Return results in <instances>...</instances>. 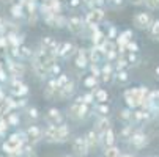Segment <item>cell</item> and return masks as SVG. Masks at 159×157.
<instances>
[{
    "mask_svg": "<svg viewBox=\"0 0 159 157\" xmlns=\"http://www.w3.org/2000/svg\"><path fill=\"white\" fill-rule=\"evenodd\" d=\"M66 28L71 35L74 36H80L84 35V30H85V22H84V17L80 16H70L66 19Z\"/></svg>",
    "mask_w": 159,
    "mask_h": 157,
    "instance_id": "obj_7",
    "label": "cell"
},
{
    "mask_svg": "<svg viewBox=\"0 0 159 157\" xmlns=\"http://www.w3.org/2000/svg\"><path fill=\"white\" fill-rule=\"evenodd\" d=\"M132 7H143V0H128Z\"/></svg>",
    "mask_w": 159,
    "mask_h": 157,
    "instance_id": "obj_50",
    "label": "cell"
},
{
    "mask_svg": "<svg viewBox=\"0 0 159 157\" xmlns=\"http://www.w3.org/2000/svg\"><path fill=\"white\" fill-rule=\"evenodd\" d=\"M153 113H150V111L143 110V108H135L132 110V124L134 126H142V124H147L153 120Z\"/></svg>",
    "mask_w": 159,
    "mask_h": 157,
    "instance_id": "obj_13",
    "label": "cell"
},
{
    "mask_svg": "<svg viewBox=\"0 0 159 157\" xmlns=\"http://www.w3.org/2000/svg\"><path fill=\"white\" fill-rule=\"evenodd\" d=\"M10 94L13 98H27L29 94V86L24 83L22 79H11L10 80Z\"/></svg>",
    "mask_w": 159,
    "mask_h": 157,
    "instance_id": "obj_8",
    "label": "cell"
},
{
    "mask_svg": "<svg viewBox=\"0 0 159 157\" xmlns=\"http://www.w3.org/2000/svg\"><path fill=\"white\" fill-rule=\"evenodd\" d=\"M77 85L73 79H70L66 85H63L61 88H58V101H70L74 94H76Z\"/></svg>",
    "mask_w": 159,
    "mask_h": 157,
    "instance_id": "obj_16",
    "label": "cell"
},
{
    "mask_svg": "<svg viewBox=\"0 0 159 157\" xmlns=\"http://www.w3.org/2000/svg\"><path fill=\"white\" fill-rule=\"evenodd\" d=\"M17 50H19V60H20V61H30L32 57H33V52H35V50H32V49L27 46L25 42L20 44V46L17 47Z\"/></svg>",
    "mask_w": 159,
    "mask_h": 157,
    "instance_id": "obj_30",
    "label": "cell"
},
{
    "mask_svg": "<svg viewBox=\"0 0 159 157\" xmlns=\"http://www.w3.org/2000/svg\"><path fill=\"white\" fill-rule=\"evenodd\" d=\"M121 157H135V155L131 154V152H126V154H121Z\"/></svg>",
    "mask_w": 159,
    "mask_h": 157,
    "instance_id": "obj_53",
    "label": "cell"
},
{
    "mask_svg": "<svg viewBox=\"0 0 159 157\" xmlns=\"http://www.w3.org/2000/svg\"><path fill=\"white\" fill-rule=\"evenodd\" d=\"M30 66H32V72L38 77V79H41V80H48L49 79V74H48V71L43 68V66L36 61V60H30Z\"/></svg>",
    "mask_w": 159,
    "mask_h": 157,
    "instance_id": "obj_26",
    "label": "cell"
},
{
    "mask_svg": "<svg viewBox=\"0 0 159 157\" xmlns=\"http://www.w3.org/2000/svg\"><path fill=\"white\" fill-rule=\"evenodd\" d=\"M118 120L123 123V124H132V110L125 107L118 111Z\"/></svg>",
    "mask_w": 159,
    "mask_h": 157,
    "instance_id": "obj_34",
    "label": "cell"
},
{
    "mask_svg": "<svg viewBox=\"0 0 159 157\" xmlns=\"http://www.w3.org/2000/svg\"><path fill=\"white\" fill-rule=\"evenodd\" d=\"M88 69H90V74L99 79V76H101V64H98V63H90V64H88Z\"/></svg>",
    "mask_w": 159,
    "mask_h": 157,
    "instance_id": "obj_44",
    "label": "cell"
},
{
    "mask_svg": "<svg viewBox=\"0 0 159 157\" xmlns=\"http://www.w3.org/2000/svg\"><path fill=\"white\" fill-rule=\"evenodd\" d=\"M87 50H88V60H90V63H98L99 64V63L104 61L106 54H104V50H102L101 46H92V47H88Z\"/></svg>",
    "mask_w": 159,
    "mask_h": 157,
    "instance_id": "obj_21",
    "label": "cell"
},
{
    "mask_svg": "<svg viewBox=\"0 0 159 157\" xmlns=\"http://www.w3.org/2000/svg\"><path fill=\"white\" fill-rule=\"evenodd\" d=\"M5 120H7V123H8L10 127H17V126H20V116H19L17 111H14V110L5 115Z\"/></svg>",
    "mask_w": 159,
    "mask_h": 157,
    "instance_id": "obj_35",
    "label": "cell"
},
{
    "mask_svg": "<svg viewBox=\"0 0 159 157\" xmlns=\"http://www.w3.org/2000/svg\"><path fill=\"white\" fill-rule=\"evenodd\" d=\"M148 143H150V137H148V133H147L145 130L139 129V127L134 130V133L131 135V138L128 140V145H129L132 149H135V151H140V149L147 148V146H148Z\"/></svg>",
    "mask_w": 159,
    "mask_h": 157,
    "instance_id": "obj_3",
    "label": "cell"
},
{
    "mask_svg": "<svg viewBox=\"0 0 159 157\" xmlns=\"http://www.w3.org/2000/svg\"><path fill=\"white\" fill-rule=\"evenodd\" d=\"M137 129V126H134V124H123V127L120 129V133H118V137L121 142H126L131 138V135L134 133V130Z\"/></svg>",
    "mask_w": 159,
    "mask_h": 157,
    "instance_id": "obj_29",
    "label": "cell"
},
{
    "mask_svg": "<svg viewBox=\"0 0 159 157\" xmlns=\"http://www.w3.org/2000/svg\"><path fill=\"white\" fill-rule=\"evenodd\" d=\"M153 14L148 13V11H137L134 16H132V24L137 30H142V32H147L150 28V25L153 24Z\"/></svg>",
    "mask_w": 159,
    "mask_h": 157,
    "instance_id": "obj_4",
    "label": "cell"
},
{
    "mask_svg": "<svg viewBox=\"0 0 159 157\" xmlns=\"http://www.w3.org/2000/svg\"><path fill=\"white\" fill-rule=\"evenodd\" d=\"M71 148H73V152H74L77 157H84V155H88V154H90V148H88L87 140H85L84 135L76 137V138L73 140Z\"/></svg>",
    "mask_w": 159,
    "mask_h": 157,
    "instance_id": "obj_14",
    "label": "cell"
},
{
    "mask_svg": "<svg viewBox=\"0 0 159 157\" xmlns=\"http://www.w3.org/2000/svg\"><path fill=\"white\" fill-rule=\"evenodd\" d=\"M77 47L76 44L70 42V41H63L58 42V47H57V60H70L74 57Z\"/></svg>",
    "mask_w": 159,
    "mask_h": 157,
    "instance_id": "obj_9",
    "label": "cell"
},
{
    "mask_svg": "<svg viewBox=\"0 0 159 157\" xmlns=\"http://www.w3.org/2000/svg\"><path fill=\"white\" fill-rule=\"evenodd\" d=\"M84 137H85V140H87V145H88V148H90V152H92V149L99 148V133H98V132H95V130L92 129V130H88Z\"/></svg>",
    "mask_w": 159,
    "mask_h": 157,
    "instance_id": "obj_25",
    "label": "cell"
},
{
    "mask_svg": "<svg viewBox=\"0 0 159 157\" xmlns=\"http://www.w3.org/2000/svg\"><path fill=\"white\" fill-rule=\"evenodd\" d=\"M63 157H73V155H70V154H66V155H63Z\"/></svg>",
    "mask_w": 159,
    "mask_h": 157,
    "instance_id": "obj_55",
    "label": "cell"
},
{
    "mask_svg": "<svg viewBox=\"0 0 159 157\" xmlns=\"http://www.w3.org/2000/svg\"><path fill=\"white\" fill-rule=\"evenodd\" d=\"M93 96H95V102H99V104H104L109 101V93H107V89L104 88H96L95 91H93Z\"/></svg>",
    "mask_w": 159,
    "mask_h": 157,
    "instance_id": "obj_36",
    "label": "cell"
},
{
    "mask_svg": "<svg viewBox=\"0 0 159 157\" xmlns=\"http://www.w3.org/2000/svg\"><path fill=\"white\" fill-rule=\"evenodd\" d=\"M90 115H92V107L84 102L73 101L68 107V118L73 121H85Z\"/></svg>",
    "mask_w": 159,
    "mask_h": 157,
    "instance_id": "obj_2",
    "label": "cell"
},
{
    "mask_svg": "<svg viewBox=\"0 0 159 157\" xmlns=\"http://www.w3.org/2000/svg\"><path fill=\"white\" fill-rule=\"evenodd\" d=\"M44 99H48V101H55L58 99V86H57V82L54 77H49L46 80V85H44Z\"/></svg>",
    "mask_w": 159,
    "mask_h": 157,
    "instance_id": "obj_17",
    "label": "cell"
},
{
    "mask_svg": "<svg viewBox=\"0 0 159 157\" xmlns=\"http://www.w3.org/2000/svg\"><path fill=\"white\" fill-rule=\"evenodd\" d=\"M121 55H123V58L126 60V63H128L129 68H134V66H137V64L140 63V55H139V54L125 52V54H121Z\"/></svg>",
    "mask_w": 159,
    "mask_h": 157,
    "instance_id": "obj_33",
    "label": "cell"
},
{
    "mask_svg": "<svg viewBox=\"0 0 159 157\" xmlns=\"http://www.w3.org/2000/svg\"><path fill=\"white\" fill-rule=\"evenodd\" d=\"M143 5L150 11H156V10H159V0H143Z\"/></svg>",
    "mask_w": 159,
    "mask_h": 157,
    "instance_id": "obj_45",
    "label": "cell"
},
{
    "mask_svg": "<svg viewBox=\"0 0 159 157\" xmlns=\"http://www.w3.org/2000/svg\"><path fill=\"white\" fill-rule=\"evenodd\" d=\"M99 79L98 77H95V76H92V74H88V76H85L84 77V80H82V85H84V88H87L88 91H95L96 88H99Z\"/></svg>",
    "mask_w": 159,
    "mask_h": 157,
    "instance_id": "obj_27",
    "label": "cell"
},
{
    "mask_svg": "<svg viewBox=\"0 0 159 157\" xmlns=\"http://www.w3.org/2000/svg\"><path fill=\"white\" fill-rule=\"evenodd\" d=\"M115 142H117V133H115V130H113V127L102 132V133H99V146L101 148L113 146Z\"/></svg>",
    "mask_w": 159,
    "mask_h": 157,
    "instance_id": "obj_19",
    "label": "cell"
},
{
    "mask_svg": "<svg viewBox=\"0 0 159 157\" xmlns=\"http://www.w3.org/2000/svg\"><path fill=\"white\" fill-rule=\"evenodd\" d=\"M7 157H17V155H14V154H7Z\"/></svg>",
    "mask_w": 159,
    "mask_h": 157,
    "instance_id": "obj_54",
    "label": "cell"
},
{
    "mask_svg": "<svg viewBox=\"0 0 159 157\" xmlns=\"http://www.w3.org/2000/svg\"><path fill=\"white\" fill-rule=\"evenodd\" d=\"M147 32H148V36H150L153 41L159 42V19H154V20H153V24L150 25V28H148Z\"/></svg>",
    "mask_w": 159,
    "mask_h": 157,
    "instance_id": "obj_38",
    "label": "cell"
},
{
    "mask_svg": "<svg viewBox=\"0 0 159 157\" xmlns=\"http://www.w3.org/2000/svg\"><path fill=\"white\" fill-rule=\"evenodd\" d=\"M151 89L145 85L140 86H132V88H126L123 91V101L126 104L128 108L135 110V108H140L142 104L147 101L148 94H150Z\"/></svg>",
    "mask_w": 159,
    "mask_h": 157,
    "instance_id": "obj_1",
    "label": "cell"
},
{
    "mask_svg": "<svg viewBox=\"0 0 159 157\" xmlns=\"http://www.w3.org/2000/svg\"><path fill=\"white\" fill-rule=\"evenodd\" d=\"M106 3L109 5V7H112V8H121L123 5H125V0H106Z\"/></svg>",
    "mask_w": 159,
    "mask_h": 157,
    "instance_id": "obj_47",
    "label": "cell"
},
{
    "mask_svg": "<svg viewBox=\"0 0 159 157\" xmlns=\"http://www.w3.org/2000/svg\"><path fill=\"white\" fill-rule=\"evenodd\" d=\"M113 126H112V121H110L109 116H98L95 124H93V130L98 132V133H102V132H106V130H109Z\"/></svg>",
    "mask_w": 159,
    "mask_h": 157,
    "instance_id": "obj_22",
    "label": "cell"
},
{
    "mask_svg": "<svg viewBox=\"0 0 159 157\" xmlns=\"http://www.w3.org/2000/svg\"><path fill=\"white\" fill-rule=\"evenodd\" d=\"M113 74H115V66H113V63L102 61V64H101L99 82H104V83H110V82H113Z\"/></svg>",
    "mask_w": 159,
    "mask_h": 157,
    "instance_id": "obj_18",
    "label": "cell"
},
{
    "mask_svg": "<svg viewBox=\"0 0 159 157\" xmlns=\"http://www.w3.org/2000/svg\"><path fill=\"white\" fill-rule=\"evenodd\" d=\"M25 138H27V143H30L32 146L38 145L39 142H43V127L41 126H36V124H30L25 130Z\"/></svg>",
    "mask_w": 159,
    "mask_h": 157,
    "instance_id": "obj_11",
    "label": "cell"
},
{
    "mask_svg": "<svg viewBox=\"0 0 159 157\" xmlns=\"http://www.w3.org/2000/svg\"><path fill=\"white\" fill-rule=\"evenodd\" d=\"M70 135H71V129L66 123L57 126V143H66L70 140Z\"/></svg>",
    "mask_w": 159,
    "mask_h": 157,
    "instance_id": "obj_24",
    "label": "cell"
},
{
    "mask_svg": "<svg viewBox=\"0 0 159 157\" xmlns=\"http://www.w3.org/2000/svg\"><path fill=\"white\" fill-rule=\"evenodd\" d=\"M44 120H46L48 124L52 126H58L61 123H65V115L61 113V110L57 107H51L46 110V115H44Z\"/></svg>",
    "mask_w": 159,
    "mask_h": 157,
    "instance_id": "obj_12",
    "label": "cell"
},
{
    "mask_svg": "<svg viewBox=\"0 0 159 157\" xmlns=\"http://www.w3.org/2000/svg\"><path fill=\"white\" fill-rule=\"evenodd\" d=\"M25 116H27L29 121L36 123V121L41 118V113H39V110H38L36 107H33V105H27V107H25Z\"/></svg>",
    "mask_w": 159,
    "mask_h": 157,
    "instance_id": "obj_32",
    "label": "cell"
},
{
    "mask_svg": "<svg viewBox=\"0 0 159 157\" xmlns=\"http://www.w3.org/2000/svg\"><path fill=\"white\" fill-rule=\"evenodd\" d=\"M80 99H82V102H84V104H87V105H90V107H92V105L95 104V96H93V93H92V91H87V93L80 94Z\"/></svg>",
    "mask_w": 159,
    "mask_h": 157,
    "instance_id": "obj_42",
    "label": "cell"
},
{
    "mask_svg": "<svg viewBox=\"0 0 159 157\" xmlns=\"http://www.w3.org/2000/svg\"><path fill=\"white\" fill-rule=\"evenodd\" d=\"M123 50H125V52H132V54H139V52H140V46H139V44L135 42L134 39H131L126 46H125ZM125 52H123V54H125Z\"/></svg>",
    "mask_w": 159,
    "mask_h": 157,
    "instance_id": "obj_40",
    "label": "cell"
},
{
    "mask_svg": "<svg viewBox=\"0 0 159 157\" xmlns=\"http://www.w3.org/2000/svg\"><path fill=\"white\" fill-rule=\"evenodd\" d=\"M2 2L5 5H13V3H16V0H2Z\"/></svg>",
    "mask_w": 159,
    "mask_h": 157,
    "instance_id": "obj_52",
    "label": "cell"
},
{
    "mask_svg": "<svg viewBox=\"0 0 159 157\" xmlns=\"http://www.w3.org/2000/svg\"><path fill=\"white\" fill-rule=\"evenodd\" d=\"M63 71H61V66L58 64V61L57 63H54L52 66H51V68H49V71H48V74H49V77H57V76H60Z\"/></svg>",
    "mask_w": 159,
    "mask_h": 157,
    "instance_id": "obj_41",
    "label": "cell"
},
{
    "mask_svg": "<svg viewBox=\"0 0 159 157\" xmlns=\"http://www.w3.org/2000/svg\"><path fill=\"white\" fill-rule=\"evenodd\" d=\"M121 149L113 145V146H107V148H102V157H121Z\"/></svg>",
    "mask_w": 159,
    "mask_h": 157,
    "instance_id": "obj_37",
    "label": "cell"
},
{
    "mask_svg": "<svg viewBox=\"0 0 159 157\" xmlns=\"http://www.w3.org/2000/svg\"><path fill=\"white\" fill-rule=\"evenodd\" d=\"M73 60H74V64H76V68H77V69H82V71L87 69V68H88V64H90V60H88V50H87L85 47H77V50H76Z\"/></svg>",
    "mask_w": 159,
    "mask_h": 157,
    "instance_id": "obj_15",
    "label": "cell"
},
{
    "mask_svg": "<svg viewBox=\"0 0 159 157\" xmlns=\"http://www.w3.org/2000/svg\"><path fill=\"white\" fill-rule=\"evenodd\" d=\"M104 20H106V11H104V8H101V7L90 8V10L87 11V14L84 16L85 25H101Z\"/></svg>",
    "mask_w": 159,
    "mask_h": 157,
    "instance_id": "obj_5",
    "label": "cell"
},
{
    "mask_svg": "<svg viewBox=\"0 0 159 157\" xmlns=\"http://www.w3.org/2000/svg\"><path fill=\"white\" fill-rule=\"evenodd\" d=\"M70 79H71V77H70V76H68L66 72H61L60 76H57V77H55V82H57V86H58V88H61L63 85H66L68 82H70Z\"/></svg>",
    "mask_w": 159,
    "mask_h": 157,
    "instance_id": "obj_43",
    "label": "cell"
},
{
    "mask_svg": "<svg viewBox=\"0 0 159 157\" xmlns=\"http://www.w3.org/2000/svg\"><path fill=\"white\" fill-rule=\"evenodd\" d=\"M154 77H156V80H159V64L154 68Z\"/></svg>",
    "mask_w": 159,
    "mask_h": 157,
    "instance_id": "obj_51",
    "label": "cell"
},
{
    "mask_svg": "<svg viewBox=\"0 0 159 157\" xmlns=\"http://www.w3.org/2000/svg\"><path fill=\"white\" fill-rule=\"evenodd\" d=\"M10 126L5 120V116H0V137H5L7 135V132H8Z\"/></svg>",
    "mask_w": 159,
    "mask_h": 157,
    "instance_id": "obj_46",
    "label": "cell"
},
{
    "mask_svg": "<svg viewBox=\"0 0 159 157\" xmlns=\"http://www.w3.org/2000/svg\"><path fill=\"white\" fill-rule=\"evenodd\" d=\"M57 47H58V41L52 36H44L41 38L39 41V46L38 49L44 54H48V55H52V57H57Z\"/></svg>",
    "mask_w": 159,
    "mask_h": 157,
    "instance_id": "obj_10",
    "label": "cell"
},
{
    "mask_svg": "<svg viewBox=\"0 0 159 157\" xmlns=\"http://www.w3.org/2000/svg\"><path fill=\"white\" fill-rule=\"evenodd\" d=\"M104 33H106V38H107V39L115 41V38L118 36V33H120V32H118V28H117L115 25H113V24H109V25H107V30H106Z\"/></svg>",
    "mask_w": 159,
    "mask_h": 157,
    "instance_id": "obj_39",
    "label": "cell"
},
{
    "mask_svg": "<svg viewBox=\"0 0 159 157\" xmlns=\"http://www.w3.org/2000/svg\"><path fill=\"white\" fill-rule=\"evenodd\" d=\"M7 72L11 79H24L25 76V64L20 60L8 58L7 61Z\"/></svg>",
    "mask_w": 159,
    "mask_h": 157,
    "instance_id": "obj_6",
    "label": "cell"
},
{
    "mask_svg": "<svg viewBox=\"0 0 159 157\" xmlns=\"http://www.w3.org/2000/svg\"><path fill=\"white\" fill-rule=\"evenodd\" d=\"M27 105H29V99H27V98H17V99H16V110L25 108Z\"/></svg>",
    "mask_w": 159,
    "mask_h": 157,
    "instance_id": "obj_48",
    "label": "cell"
},
{
    "mask_svg": "<svg viewBox=\"0 0 159 157\" xmlns=\"http://www.w3.org/2000/svg\"><path fill=\"white\" fill-rule=\"evenodd\" d=\"M131 39H134L132 30H123V32H120V33H118V36L115 38V44H117V47H118L120 55L125 52L123 49H125V46H126V44H128Z\"/></svg>",
    "mask_w": 159,
    "mask_h": 157,
    "instance_id": "obj_20",
    "label": "cell"
},
{
    "mask_svg": "<svg viewBox=\"0 0 159 157\" xmlns=\"http://www.w3.org/2000/svg\"><path fill=\"white\" fill-rule=\"evenodd\" d=\"M92 111H93L96 116H109V113H110V107H109L107 102H104V104L95 102V104L92 105Z\"/></svg>",
    "mask_w": 159,
    "mask_h": 157,
    "instance_id": "obj_28",
    "label": "cell"
},
{
    "mask_svg": "<svg viewBox=\"0 0 159 157\" xmlns=\"http://www.w3.org/2000/svg\"><path fill=\"white\" fill-rule=\"evenodd\" d=\"M68 5H70V8H77L82 5V0H68Z\"/></svg>",
    "mask_w": 159,
    "mask_h": 157,
    "instance_id": "obj_49",
    "label": "cell"
},
{
    "mask_svg": "<svg viewBox=\"0 0 159 157\" xmlns=\"http://www.w3.org/2000/svg\"><path fill=\"white\" fill-rule=\"evenodd\" d=\"M84 157H88V155H84Z\"/></svg>",
    "mask_w": 159,
    "mask_h": 157,
    "instance_id": "obj_56",
    "label": "cell"
},
{
    "mask_svg": "<svg viewBox=\"0 0 159 157\" xmlns=\"http://www.w3.org/2000/svg\"><path fill=\"white\" fill-rule=\"evenodd\" d=\"M10 7H11V8H10L11 17H13L14 20H19V19H22V17H25V10H24V7H20L17 2L13 3V5H10Z\"/></svg>",
    "mask_w": 159,
    "mask_h": 157,
    "instance_id": "obj_31",
    "label": "cell"
},
{
    "mask_svg": "<svg viewBox=\"0 0 159 157\" xmlns=\"http://www.w3.org/2000/svg\"><path fill=\"white\" fill-rule=\"evenodd\" d=\"M113 82L120 86H128L131 82V76L128 72V69H115V74H113Z\"/></svg>",
    "mask_w": 159,
    "mask_h": 157,
    "instance_id": "obj_23",
    "label": "cell"
}]
</instances>
